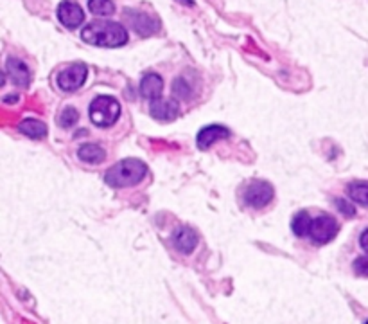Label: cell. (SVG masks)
I'll use <instances>...</instances> for the list:
<instances>
[{"instance_id": "obj_1", "label": "cell", "mask_w": 368, "mask_h": 324, "mask_svg": "<svg viewBox=\"0 0 368 324\" xmlns=\"http://www.w3.org/2000/svg\"><path fill=\"white\" fill-rule=\"evenodd\" d=\"M81 36L97 47H123L127 42V31L117 22H90Z\"/></svg>"}, {"instance_id": "obj_2", "label": "cell", "mask_w": 368, "mask_h": 324, "mask_svg": "<svg viewBox=\"0 0 368 324\" xmlns=\"http://www.w3.org/2000/svg\"><path fill=\"white\" fill-rule=\"evenodd\" d=\"M147 166L138 159H124L117 162L114 167H110L104 181L112 187H127L135 186L146 176Z\"/></svg>"}, {"instance_id": "obj_3", "label": "cell", "mask_w": 368, "mask_h": 324, "mask_svg": "<svg viewBox=\"0 0 368 324\" xmlns=\"http://www.w3.org/2000/svg\"><path fill=\"white\" fill-rule=\"evenodd\" d=\"M121 115V105L119 101L112 95H97L92 103H90V121L95 126L101 128H108Z\"/></svg>"}, {"instance_id": "obj_4", "label": "cell", "mask_w": 368, "mask_h": 324, "mask_svg": "<svg viewBox=\"0 0 368 324\" xmlns=\"http://www.w3.org/2000/svg\"><path fill=\"white\" fill-rule=\"evenodd\" d=\"M340 231V225L336 224L332 216L321 215L311 222V229H309V238L315 245H326L336 238V234Z\"/></svg>"}, {"instance_id": "obj_5", "label": "cell", "mask_w": 368, "mask_h": 324, "mask_svg": "<svg viewBox=\"0 0 368 324\" xmlns=\"http://www.w3.org/2000/svg\"><path fill=\"white\" fill-rule=\"evenodd\" d=\"M273 186L269 182L255 181L245 189V204L255 207V209H260V207H265V205H268L269 202L273 200Z\"/></svg>"}, {"instance_id": "obj_6", "label": "cell", "mask_w": 368, "mask_h": 324, "mask_svg": "<svg viewBox=\"0 0 368 324\" xmlns=\"http://www.w3.org/2000/svg\"><path fill=\"white\" fill-rule=\"evenodd\" d=\"M86 74H88V69H86L85 63H76V65L66 67L65 71L58 74V85L65 92L77 91L85 83Z\"/></svg>"}, {"instance_id": "obj_7", "label": "cell", "mask_w": 368, "mask_h": 324, "mask_svg": "<svg viewBox=\"0 0 368 324\" xmlns=\"http://www.w3.org/2000/svg\"><path fill=\"white\" fill-rule=\"evenodd\" d=\"M58 20H60L66 29H76L85 22V13H83V10H81L76 2L63 0L62 4L58 5Z\"/></svg>"}, {"instance_id": "obj_8", "label": "cell", "mask_w": 368, "mask_h": 324, "mask_svg": "<svg viewBox=\"0 0 368 324\" xmlns=\"http://www.w3.org/2000/svg\"><path fill=\"white\" fill-rule=\"evenodd\" d=\"M149 114H151L153 119L167 123V121H173L178 117L180 106L175 100H164V97H158V100L151 101V105H149Z\"/></svg>"}, {"instance_id": "obj_9", "label": "cell", "mask_w": 368, "mask_h": 324, "mask_svg": "<svg viewBox=\"0 0 368 324\" xmlns=\"http://www.w3.org/2000/svg\"><path fill=\"white\" fill-rule=\"evenodd\" d=\"M126 16L132 22V27L137 31L140 36H151L160 29V22L149 14L142 13V11H126Z\"/></svg>"}, {"instance_id": "obj_10", "label": "cell", "mask_w": 368, "mask_h": 324, "mask_svg": "<svg viewBox=\"0 0 368 324\" xmlns=\"http://www.w3.org/2000/svg\"><path fill=\"white\" fill-rule=\"evenodd\" d=\"M5 72L10 74L11 81H13L14 85L29 86V83H31V72H29V67L24 62L16 60V58H10V60H8Z\"/></svg>"}, {"instance_id": "obj_11", "label": "cell", "mask_w": 368, "mask_h": 324, "mask_svg": "<svg viewBox=\"0 0 368 324\" xmlns=\"http://www.w3.org/2000/svg\"><path fill=\"white\" fill-rule=\"evenodd\" d=\"M230 137V130L221 126V124H212V126H207L198 134V146L201 150L210 148L216 141L219 139Z\"/></svg>"}, {"instance_id": "obj_12", "label": "cell", "mask_w": 368, "mask_h": 324, "mask_svg": "<svg viewBox=\"0 0 368 324\" xmlns=\"http://www.w3.org/2000/svg\"><path fill=\"white\" fill-rule=\"evenodd\" d=\"M164 89V81L158 74H146V76L142 78L140 81V94L142 97H146V100H158L160 97V92Z\"/></svg>"}, {"instance_id": "obj_13", "label": "cell", "mask_w": 368, "mask_h": 324, "mask_svg": "<svg viewBox=\"0 0 368 324\" xmlns=\"http://www.w3.org/2000/svg\"><path fill=\"white\" fill-rule=\"evenodd\" d=\"M175 247L184 254L193 253L194 248L198 247V234L194 233L191 227H182L175 234Z\"/></svg>"}, {"instance_id": "obj_14", "label": "cell", "mask_w": 368, "mask_h": 324, "mask_svg": "<svg viewBox=\"0 0 368 324\" xmlns=\"http://www.w3.org/2000/svg\"><path fill=\"white\" fill-rule=\"evenodd\" d=\"M77 157L83 162H86V164H101V162L104 161V157H106V153H104V150L101 148L99 144L88 143L83 144V146L77 150Z\"/></svg>"}, {"instance_id": "obj_15", "label": "cell", "mask_w": 368, "mask_h": 324, "mask_svg": "<svg viewBox=\"0 0 368 324\" xmlns=\"http://www.w3.org/2000/svg\"><path fill=\"white\" fill-rule=\"evenodd\" d=\"M20 134L27 135L31 139H42L47 135V126L38 119H24L19 124Z\"/></svg>"}, {"instance_id": "obj_16", "label": "cell", "mask_w": 368, "mask_h": 324, "mask_svg": "<svg viewBox=\"0 0 368 324\" xmlns=\"http://www.w3.org/2000/svg\"><path fill=\"white\" fill-rule=\"evenodd\" d=\"M311 222L312 220H311V216H309V213H307V211H300V213H297V215L293 216V220H291L293 233L297 234V236H300V238L309 236Z\"/></svg>"}, {"instance_id": "obj_17", "label": "cell", "mask_w": 368, "mask_h": 324, "mask_svg": "<svg viewBox=\"0 0 368 324\" xmlns=\"http://www.w3.org/2000/svg\"><path fill=\"white\" fill-rule=\"evenodd\" d=\"M88 10L95 16H108L114 14L115 4L112 0H88Z\"/></svg>"}, {"instance_id": "obj_18", "label": "cell", "mask_w": 368, "mask_h": 324, "mask_svg": "<svg viewBox=\"0 0 368 324\" xmlns=\"http://www.w3.org/2000/svg\"><path fill=\"white\" fill-rule=\"evenodd\" d=\"M349 196L354 202L361 205H368V184H363V182H354L349 186Z\"/></svg>"}, {"instance_id": "obj_19", "label": "cell", "mask_w": 368, "mask_h": 324, "mask_svg": "<svg viewBox=\"0 0 368 324\" xmlns=\"http://www.w3.org/2000/svg\"><path fill=\"white\" fill-rule=\"evenodd\" d=\"M77 119H79L77 110L74 108V106H66V108H63L60 117H58V123H60V126H63V128H69V126H74V124L77 123Z\"/></svg>"}, {"instance_id": "obj_20", "label": "cell", "mask_w": 368, "mask_h": 324, "mask_svg": "<svg viewBox=\"0 0 368 324\" xmlns=\"http://www.w3.org/2000/svg\"><path fill=\"white\" fill-rule=\"evenodd\" d=\"M173 92H175L178 97H187L191 94V86L187 85V81L184 78H178V80L173 83Z\"/></svg>"}, {"instance_id": "obj_21", "label": "cell", "mask_w": 368, "mask_h": 324, "mask_svg": "<svg viewBox=\"0 0 368 324\" xmlns=\"http://www.w3.org/2000/svg\"><path fill=\"white\" fill-rule=\"evenodd\" d=\"M354 272L358 276L368 277V256L358 257L354 262Z\"/></svg>"}, {"instance_id": "obj_22", "label": "cell", "mask_w": 368, "mask_h": 324, "mask_svg": "<svg viewBox=\"0 0 368 324\" xmlns=\"http://www.w3.org/2000/svg\"><path fill=\"white\" fill-rule=\"evenodd\" d=\"M338 205H340V211L343 213V215H349V216H354L356 215V211L352 205H349L347 202L343 200H338Z\"/></svg>"}, {"instance_id": "obj_23", "label": "cell", "mask_w": 368, "mask_h": 324, "mask_svg": "<svg viewBox=\"0 0 368 324\" xmlns=\"http://www.w3.org/2000/svg\"><path fill=\"white\" fill-rule=\"evenodd\" d=\"M359 243H361V248H363L365 253L368 254V229L361 234V238H359Z\"/></svg>"}, {"instance_id": "obj_24", "label": "cell", "mask_w": 368, "mask_h": 324, "mask_svg": "<svg viewBox=\"0 0 368 324\" xmlns=\"http://www.w3.org/2000/svg\"><path fill=\"white\" fill-rule=\"evenodd\" d=\"M367 324H368V323H367Z\"/></svg>"}]
</instances>
